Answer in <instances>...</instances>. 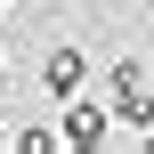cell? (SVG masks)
<instances>
[{
  "mask_svg": "<svg viewBox=\"0 0 154 154\" xmlns=\"http://www.w3.org/2000/svg\"><path fill=\"white\" fill-rule=\"evenodd\" d=\"M146 8H154V0H146Z\"/></svg>",
  "mask_w": 154,
  "mask_h": 154,
  "instance_id": "7",
  "label": "cell"
},
{
  "mask_svg": "<svg viewBox=\"0 0 154 154\" xmlns=\"http://www.w3.org/2000/svg\"><path fill=\"white\" fill-rule=\"evenodd\" d=\"M106 114H114L122 130H154V89H146V65H138V57H122V65L106 73Z\"/></svg>",
  "mask_w": 154,
  "mask_h": 154,
  "instance_id": "1",
  "label": "cell"
},
{
  "mask_svg": "<svg viewBox=\"0 0 154 154\" xmlns=\"http://www.w3.org/2000/svg\"><path fill=\"white\" fill-rule=\"evenodd\" d=\"M8 146H16V154H57V130L32 122V130H8Z\"/></svg>",
  "mask_w": 154,
  "mask_h": 154,
  "instance_id": "4",
  "label": "cell"
},
{
  "mask_svg": "<svg viewBox=\"0 0 154 154\" xmlns=\"http://www.w3.org/2000/svg\"><path fill=\"white\" fill-rule=\"evenodd\" d=\"M106 130H114V114H106L97 97H65V122H57V146H73V154H97V146H106Z\"/></svg>",
  "mask_w": 154,
  "mask_h": 154,
  "instance_id": "2",
  "label": "cell"
},
{
  "mask_svg": "<svg viewBox=\"0 0 154 154\" xmlns=\"http://www.w3.org/2000/svg\"><path fill=\"white\" fill-rule=\"evenodd\" d=\"M81 81H89V57H81L73 41H57V49L41 57V89H49V97H81Z\"/></svg>",
  "mask_w": 154,
  "mask_h": 154,
  "instance_id": "3",
  "label": "cell"
},
{
  "mask_svg": "<svg viewBox=\"0 0 154 154\" xmlns=\"http://www.w3.org/2000/svg\"><path fill=\"white\" fill-rule=\"evenodd\" d=\"M0 73H8V65H0Z\"/></svg>",
  "mask_w": 154,
  "mask_h": 154,
  "instance_id": "6",
  "label": "cell"
},
{
  "mask_svg": "<svg viewBox=\"0 0 154 154\" xmlns=\"http://www.w3.org/2000/svg\"><path fill=\"white\" fill-rule=\"evenodd\" d=\"M0 146H8V130H0Z\"/></svg>",
  "mask_w": 154,
  "mask_h": 154,
  "instance_id": "5",
  "label": "cell"
}]
</instances>
